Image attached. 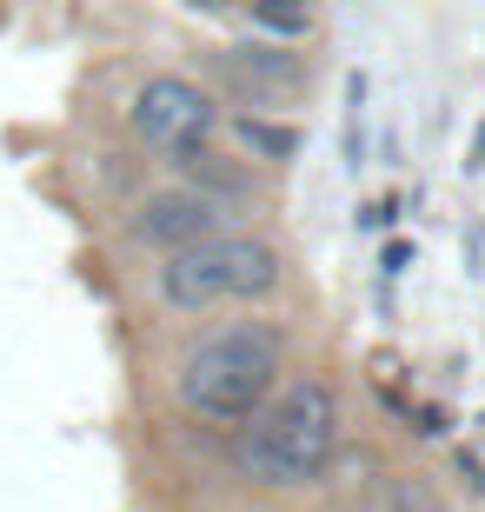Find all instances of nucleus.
I'll return each mask as SVG.
<instances>
[{
	"instance_id": "nucleus-1",
	"label": "nucleus",
	"mask_w": 485,
	"mask_h": 512,
	"mask_svg": "<svg viewBox=\"0 0 485 512\" xmlns=\"http://www.w3.org/2000/svg\"><path fill=\"white\" fill-rule=\"evenodd\" d=\"M339 446H346V406H339V386L326 373H293V380L273 386L260 413L240 426L233 439V466H240L246 486H266V493H306L333 473Z\"/></svg>"
},
{
	"instance_id": "nucleus-2",
	"label": "nucleus",
	"mask_w": 485,
	"mask_h": 512,
	"mask_svg": "<svg viewBox=\"0 0 485 512\" xmlns=\"http://www.w3.org/2000/svg\"><path fill=\"white\" fill-rule=\"evenodd\" d=\"M286 373V333L273 320H226L213 333L187 346V360L173 373V393L200 426L240 433L246 419L260 413L273 386Z\"/></svg>"
},
{
	"instance_id": "nucleus-3",
	"label": "nucleus",
	"mask_w": 485,
	"mask_h": 512,
	"mask_svg": "<svg viewBox=\"0 0 485 512\" xmlns=\"http://www.w3.org/2000/svg\"><path fill=\"white\" fill-rule=\"evenodd\" d=\"M280 280H286V260H280L273 240L226 227V233H213V240H200V247L167 253V266H160L153 286H160V300H167L173 313H213V306L266 300Z\"/></svg>"
},
{
	"instance_id": "nucleus-4",
	"label": "nucleus",
	"mask_w": 485,
	"mask_h": 512,
	"mask_svg": "<svg viewBox=\"0 0 485 512\" xmlns=\"http://www.w3.org/2000/svg\"><path fill=\"white\" fill-rule=\"evenodd\" d=\"M133 133L147 140L160 160H187L193 147H206L220 133V100L187 74H153L133 94Z\"/></svg>"
},
{
	"instance_id": "nucleus-5",
	"label": "nucleus",
	"mask_w": 485,
	"mask_h": 512,
	"mask_svg": "<svg viewBox=\"0 0 485 512\" xmlns=\"http://www.w3.org/2000/svg\"><path fill=\"white\" fill-rule=\"evenodd\" d=\"M226 220H233L226 200H213V193H200V187L180 180V187H160V193H147V200L133 207V240L167 260V253H180V247H200V240L226 233Z\"/></svg>"
},
{
	"instance_id": "nucleus-6",
	"label": "nucleus",
	"mask_w": 485,
	"mask_h": 512,
	"mask_svg": "<svg viewBox=\"0 0 485 512\" xmlns=\"http://www.w3.org/2000/svg\"><path fill=\"white\" fill-rule=\"evenodd\" d=\"M213 74H220L226 100H240L246 114H260V107H293L306 94V60L286 54V47H226L213 54Z\"/></svg>"
},
{
	"instance_id": "nucleus-7",
	"label": "nucleus",
	"mask_w": 485,
	"mask_h": 512,
	"mask_svg": "<svg viewBox=\"0 0 485 512\" xmlns=\"http://www.w3.org/2000/svg\"><path fill=\"white\" fill-rule=\"evenodd\" d=\"M180 167V180L187 187H200V193H213V200H226V207H246V200H260V173L246 167V153H233V147H193L187 160H173Z\"/></svg>"
},
{
	"instance_id": "nucleus-8",
	"label": "nucleus",
	"mask_w": 485,
	"mask_h": 512,
	"mask_svg": "<svg viewBox=\"0 0 485 512\" xmlns=\"http://www.w3.org/2000/svg\"><path fill=\"white\" fill-rule=\"evenodd\" d=\"M233 140L246 153H260V160H280V167L299 153V127H280V120H266V114H233Z\"/></svg>"
},
{
	"instance_id": "nucleus-9",
	"label": "nucleus",
	"mask_w": 485,
	"mask_h": 512,
	"mask_svg": "<svg viewBox=\"0 0 485 512\" xmlns=\"http://www.w3.org/2000/svg\"><path fill=\"white\" fill-rule=\"evenodd\" d=\"M366 512H446V499H439V486L426 473H392Z\"/></svg>"
},
{
	"instance_id": "nucleus-10",
	"label": "nucleus",
	"mask_w": 485,
	"mask_h": 512,
	"mask_svg": "<svg viewBox=\"0 0 485 512\" xmlns=\"http://www.w3.org/2000/svg\"><path fill=\"white\" fill-rule=\"evenodd\" d=\"M246 7H253V20L266 34H280V40H299L313 27V0H246Z\"/></svg>"
},
{
	"instance_id": "nucleus-11",
	"label": "nucleus",
	"mask_w": 485,
	"mask_h": 512,
	"mask_svg": "<svg viewBox=\"0 0 485 512\" xmlns=\"http://www.w3.org/2000/svg\"><path fill=\"white\" fill-rule=\"evenodd\" d=\"M346 153H353V167L366 153V74L346 80Z\"/></svg>"
},
{
	"instance_id": "nucleus-12",
	"label": "nucleus",
	"mask_w": 485,
	"mask_h": 512,
	"mask_svg": "<svg viewBox=\"0 0 485 512\" xmlns=\"http://www.w3.org/2000/svg\"><path fill=\"white\" fill-rule=\"evenodd\" d=\"M193 7H200V14H220V7H226V0H193Z\"/></svg>"
}]
</instances>
